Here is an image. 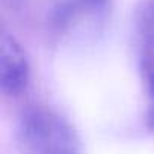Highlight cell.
I'll return each mask as SVG.
<instances>
[{
	"label": "cell",
	"mask_w": 154,
	"mask_h": 154,
	"mask_svg": "<svg viewBox=\"0 0 154 154\" xmlns=\"http://www.w3.org/2000/svg\"><path fill=\"white\" fill-rule=\"evenodd\" d=\"M110 8V0H53L45 12V33L62 41L83 27L100 24Z\"/></svg>",
	"instance_id": "7a4b0ae2"
},
{
	"label": "cell",
	"mask_w": 154,
	"mask_h": 154,
	"mask_svg": "<svg viewBox=\"0 0 154 154\" xmlns=\"http://www.w3.org/2000/svg\"><path fill=\"white\" fill-rule=\"evenodd\" d=\"M146 94V112H145V121L148 128L154 133V75H148L142 79Z\"/></svg>",
	"instance_id": "5b68a950"
},
{
	"label": "cell",
	"mask_w": 154,
	"mask_h": 154,
	"mask_svg": "<svg viewBox=\"0 0 154 154\" xmlns=\"http://www.w3.org/2000/svg\"><path fill=\"white\" fill-rule=\"evenodd\" d=\"M30 80V65L20 41L5 32L2 36L0 57V88L8 97H17L26 91Z\"/></svg>",
	"instance_id": "3957f363"
},
{
	"label": "cell",
	"mask_w": 154,
	"mask_h": 154,
	"mask_svg": "<svg viewBox=\"0 0 154 154\" xmlns=\"http://www.w3.org/2000/svg\"><path fill=\"white\" fill-rule=\"evenodd\" d=\"M134 39L142 79L154 75V0H145L136 11Z\"/></svg>",
	"instance_id": "277c9868"
},
{
	"label": "cell",
	"mask_w": 154,
	"mask_h": 154,
	"mask_svg": "<svg viewBox=\"0 0 154 154\" xmlns=\"http://www.w3.org/2000/svg\"><path fill=\"white\" fill-rule=\"evenodd\" d=\"M17 140L21 154H82L71 122L47 104L23 109L17 122Z\"/></svg>",
	"instance_id": "6da1fadb"
}]
</instances>
